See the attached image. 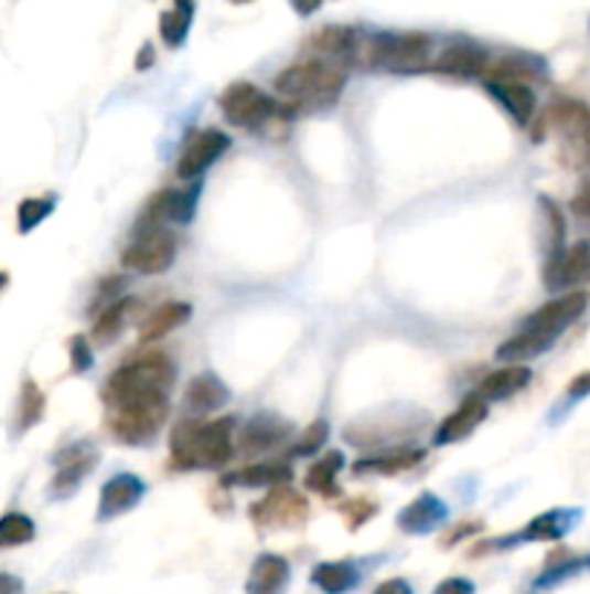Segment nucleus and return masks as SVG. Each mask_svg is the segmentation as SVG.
Returning a JSON list of instances; mask_svg holds the SVG:
<instances>
[{
    "label": "nucleus",
    "mask_w": 590,
    "mask_h": 594,
    "mask_svg": "<svg viewBox=\"0 0 590 594\" xmlns=\"http://www.w3.org/2000/svg\"><path fill=\"white\" fill-rule=\"evenodd\" d=\"M171 467L176 470H221L235 456V421H180L171 429Z\"/></svg>",
    "instance_id": "1"
},
{
    "label": "nucleus",
    "mask_w": 590,
    "mask_h": 594,
    "mask_svg": "<svg viewBox=\"0 0 590 594\" xmlns=\"http://www.w3.org/2000/svg\"><path fill=\"white\" fill-rule=\"evenodd\" d=\"M345 85V67L328 62V59H315V55L307 62L290 64L276 78V91L287 99V116L299 114V110L330 108L342 96Z\"/></svg>",
    "instance_id": "2"
},
{
    "label": "nucleus",
    "mask_w": 590,
    "mask_h": 594,
    "mask_svg": "<svg viewBox=\"0 0 590 594\" xmlns=\"http://www.w3.org/2000/svg\"><path fill=\"white\" fill-rule=\"evenodd\" d=\"M435 62V39L429 32H371L360 35L353 64L385 73H422Z\"/></svg>",
    "instance_id": "3"
},
{
    "label": "nucleus",
    "mask_w": 590,
    "mask_h": 594,
    "mask_svg": "<svg viewBox=\"0 0 590 594\" xmlns=\"http://www.w3.org/2000/svg\"><path fill=\"white\" fill-rule=\"evenodd\" d=\"M176 380V365L162 351H148L131 363L119 365L105 383L101 401L114 406L119 401L146 397V394H171Z\"/></svg>",
    "instance_id": "4"
},
{
    "label": "nucleus",
    "mask_w": 590,
    "mask_h": 594,
    "mask_svg": "<svg viewBox=\"0 0 590 594\" xmlns=\"http://www.w3.org/2000/svg\"><path fill=\"white\" fill-rule=\"evenodd\" d=\"M169 397L171 394H146V397L114 403L108 406L105 426L114 433L116 441L131 444V447H146L169 421Z\"/></svg>",
    "instance_id": "5"
},
{
    "label": "nucleus",
    "mask_w": 590,
    "mask_h": 594,
    "mask_svg": "<svg viewBox=\"0 0 590 594\" xmlns=\"http://www.w3.org/2000/svg\"><path fill=\"white\" fill-rule=\"evenodd\" d=\"M221 110L226 116V123L244 131H261L264 125L272 123L281 114L278 105L267 91L249 82H235L221 93Z\"/></svg>",
    "instance_id": "6"
},
{
    "label": "nucleus",
    "mask_w": 590,
    "mask_h": 594,
    "mask_svg": "<svg viewBox=\"0 0 590 594\" xmlns=\"http://www.w3.org/2000/svg\"><path fill=\"white\" fill-rule=\"evenodd\" d=\"M176 238L165 226L142 224L133 241L122 250V267L139 276H160L174 264Z\"/></svg>",
    "instance_id": "7"
},
{
    "label": "nucleus",
    "mask_w": 590,
    "mask_h": 594,
    "mask_svg": "<svg viewBox=\"0 0 590 594\" xmlns=\"http://www.w3.org/2000/svg\"><path fill=\"white\" fill-rule=\"evenodd\" d=\"M310 517V505L299 490L290 485L276 487L264 496L261 502H255L249 510V519L264 531H278V528H301Z\"/></svg>",
    "instance_id": "8"
},
{
    "label": "nucleus",
    "mask_w": 590,
    "mask_h": 594,
    "mask_svg": "<svg viewBox=\"0 0 590 594\" xmlns=\"http://www.w3.org/2000/svg\"><path fill=\"white\" fill-rule=\"evenodd\" d=\"M232 139L221 128H200L185 137L183 151L176 157V178L180 180H197L203 178L226 151H229Z\"/></svg>",
    "instance_id": "9"
},
{
    "label": "nucleus",
    "mask_w": 590,
    "mask_h": 594,
    "mask_svg": "<svg viewBox=\"0 0 590 594\" xmlns=\"http://www.w3.org/2000/svg\"><path fill=\"white\" fill-rule=\"evenodd\" d=\"M99 447L90 444V441H76L69 444L67 449H62L55 456V476H53V487L50 494L55 499H67L78 490V485L85 481V476H90L96 467H99Z\"/></svg>",
    "instance_id": "10"
},
{
    "label": "nucleus",
    "mask_w": 590,
    "mask_h": 594,
    "mask_svg": "<svg viewBox=\"0 0 590 594\" xmlns=\"http://www.w3.org/2000/svg\"><path fill=\"white\" fill-rule=\"evenodd\" d=\"M590 282V241H576L565 253L545 264V287L547 290H570V287L588 285Z\"/></svg>",
    "instance_id": "11"
},
{
    "label": "nucleus",
    "mask_w": 590,
    "mask_h": 594,
    "mask_svg": "<svg viewBox=\"0 0 590 594\" xmlns=\"http://www.w3.org/2000/svg\"><path fill=\"white\" fill-rule=\"evenodd\" d=\"M296 426L290 421L278 415H269V412H258L255 417H249L244 424L238 435V447L246 456H261V453H269V449L285 447L287 441L292 438Z\"/></svg>",
    "instance_id": "12"
},
{
    "label": "nucleus",
    "mask_w": 590,
    "mask_h": 594,
    "mask_svg": "<svg viewBox=\"0 0 590 594\" xmlns=\"http://www.w3.org/2000/svg\"><path fill=\"white\" fill-rule=\"evenodd\" d=\"M486 67H490V53L469 39H458L452 44H446L443 53L431 62L435 73L454 78H481L486 76Z\"/></svg>",
    "instance_id": "13"
},
{
    "label": "nucleus",
    "mask_w": 590,
    "mask_h": 594,
    "mask_svg": "<svg viewBox=\"0 0 590 594\" xmlns=\"http://www.w3.org/2000/svg\"><path fill=\"white\" fill-rule=\"evenodd\" d=\"M200 185L194 183L192 189H162L160 194H153L148 201L142 224L148 226H165V224H189L197 209Z\"/></svg>",
    "instance_id": "14"
},
{
    "label": "nucleus",
    "mask_w": 590,
    "mask_h": 594,
    "mask_svg": "<svg viewBox=\"0 0 590 594\" xmlns=\"http://www.w3.org/2000/svg\"><path fill=\"white\" fill-rule=\"evenodd\" d=\"M142 496H146V481L133 476V473H119V476H114V479L101 485L96 519L99 522H110L116 517H125L128 510H133L142 502Z\"/></svg>",
    "instance_id": "15"
},
{
    "label": "nucleus",
    "mask_w": 590,
    "mask_h": 594,
    "mask_svg": "<svg viewBox=\"0 0 590 594\" xmlns=\"http://www.w3.org/2000/svg\"><path fill=\"white\" fill-rule=\"evenodd\" d=\"M573 522H576V513H570V510H547V513L533 519L527 528H522V533H515V537H509V540L483 542V545H478L472 554H481V551H490V549H509V545H518V542L561 540V537L570 531Z\"/></svg>",
    "instance_id": "16"
},
{
    "label": "nucleus",
    "mask_w": 590,
    "mask_h": 594,
    "mask_svg": "<svg viewBox=\"0 0 590 594\" xmlns=\"http://www.w3.org/2000/svg\"><path fill=\"white\" fill-rule=\"evenodd\" d=\"M559 337L561 333L550 331L545 325L524 322L522 331L515 333V337H509V340L495 351V357H498L501 363H527L533 357H541L545 351H550Z\"/></svg>",
    "instance_id": "17"
},
{
    "label": "nucleus",
    "mask_w": 590,
    "mask_h": 594,
    "mask_svg": "<svg viewBox=\"0 0 590 594\" xmlns=\"http://www.w3.org/2000/svg\"><path fill=\"white\" fill-rule=\"evenodd\" d=\"M486 415H490V403L478 397V394H469L466 401L460 403L452 415H446L438 435H435V444H438V447H449V444L466 441L469 435L475 433L478 426L486 421Z\"/></svg>",
    "instance_id": "18"
},
{
    "label": "nucleus",
    "mask_w": 590,
    "mask_h": 594,
    "mask_svg": "<svg viewBox=\"0 0 590 594\" xmlns=\"http://www.w3.org/2000/svg\"><path fill=\"white\" fill-rule=\"evenodd\" d=\"M449 519V508L440 496L435 494H420L411 505L399 510L397 517V528L406 533H415V537H422V533L438 531Z\"/></svg>",
    "instance_id": "19"
},
{
    "label": "nucleus",
    "mask_w": 590,
    "mask_h": 594,
    "mask_svg": "<svg viewBox=\"0 0 590 594\" xmlns=\"http://www.w3.org/2000/svg\"><path fill=\"white\" fill-rule=\"evenodd\" d=\"M486 93L513 116L518 128H527L536 116V91L524 82H486Z\"/></svg>",
    "instance_id": "20"
},
{
    "label": "nucleus",
    "mask_w": 590,
    "mask_h": 594,
    "mask_svg": "<svg viewBox=\"0 0 590 594\" xmlns=\"http://www.w3.org/2000/svg\"><path fill=\"white\" fill-rule=\"evenodd\" d=\"M426 458V449L420 447H391L376 453V456L360 458L353 464V476H399V473L415 470Z\"/></svg>",
    "instance_id": "21"
},
{
    "label": "nucleus",
    "mask_w": 590,
    "mask_h": 594,
    "mask_svg": "<svg viewBox=\"0 0 590 594\" xmlns=\"http://www.w3.org/2000/svg\"><path fill=\"white\" fill-rule=\"evenodd\" d=\"M483 78L486 82H524V85H533V82H545L547 64L538 55L509 53L504 59H498V62H490Z\"/></svg>",
    "instance_id": "22"
},
{
    "label": "nucleus",
    "mask_w": 590,
    "mask_h": 594,
    "mask_svg": "<svg viewBox=\"0 0 590 594\" xmlns=\"http://www.w3.org/2000/svg\"><path fill=\"white\" fill-rule=\"evenodd\" d=\"M292 481V467L290 462L285 458H276V462H255L246 464L240 470L229 473V476H223L221 485H238V487H269V490H276V487H285Z\"/></svg>",
    "instance_id": "23"
},
{
    "label": "nucleus",
    "mask_w": 590,
    "mask_h": 594,
    "mask_svg": "<svg viewBox=\"0 0 590 594\" xmlns=\"http://www.w3.org/2000/svg\"><path fill=\"white\" fill-rule=\"evenodd\" d=\"M533 383V371L527 369L524 363H506L504 369L490 371L486 378L478 383L475 394L483 397V401H506V397H513V394L524 392V389Z\"/></svg>",
    "instance_id": "24"
},
{
    "label": "nucleus",
    "mask_w": 590,
    "mask_h": 594,
    "mask_svg": "<svg viewBox=\"0 0 590 594\" xmlns=\"http://www.w3.org/2000/svg\"><path fill=\"white\" fill-rule=\"evenodd\" d=\"M356 44H360V32L353 26H324L310 39V50L315 53V59H328L342 67L353 64Z\"/></svg>",
    "instance_id": "25"
},
{
    "label": "nucleus",
    "mask_w": 590,
    "mask_h": 594,
    "mask_svg": "<svg viewBox=\"0 0 590 594\" xmlns=\"http://www.w3.org/2000/svg\"><path fill=\"white\" fill-rule=\"evenodd\" d=\"M584 308H588V296L573 290V294H561L559 299L545 301V305H541V308L527 319V322L545 325V328H550V331L565 333L576 319L582 317Z\"/></svg>",
    "instance_id": "26"
},
{
    "label": "nucleus",
    "mask_w": 590,
    "mask_h": 594,
    "mask_svg": "<svg viewBox=\"0 0 590 594\" xmlns=\"http://www.w3.org/2000/svg\"><path fill=\"white\" fill-rule=\"evenodd\" d=\"M287 586H290V563L278 554H261L246 580V594H287Z\"/></svg>",
    "instance_id": "27"
},
{
    "label": "nucleus",
    "mask_w": 590,
    "mask_h": 594,
    "mask_svg": "<svg viewBox=\"0 0 590 594\" xmlns=\"http://www.w3.org/2000/svg\"><path fill=\"white\" fill-rule=\"evenodd\" d=\"M189 319H192V305L189 301H165V305H160L153 314H148L142 319V325H139V342L142 346L160 342L162 337H169L171 331H176Z\"/></svg>",
    "instance_id": "28"
},
{
    "label": "nucleus",
    "mask_w": 590,
    "mask_h": 594,
    "mask_svg": "<svg viewBox=\"0 0 590 594\" xmlns=\"http://www.w3.org/2000/svg\"><path fill=\"white\" fill-rule=\"evenodd\" d=\"M226 401H229V389L212 371L197 374L189 383V389H185V410L192 412V415H208V412L223 410Z\"/></svg>",
    "instance_id": "29"
},
{
    "label": "nucleus",
    "mask_w": 590,
    "mask_h": 594,
    "mask_svg": "<svg viewBox=\"0 0 590 594\" xmlns=\"http://www.w3.org/2000/svg\"><path fill=\"white\" fill-rule=\"evenodd\" d=\"M139 301L133 296H119L114 305L101 310L99 319L93 322V333L90 340L99 342V346H108V342L119 340L122 331L131 325V314H137Z\"/></svg>",
    "instance_id": "30"
},
{
    "label": "nucleus",
    "mask_w": 590,
    "mask_h": 594,
    "mask_svg": "<svg viewBox=\"0 0 590 594\" xmlns=\"http://www.w3.org/2000/svg\"><path fill=\"white\" fill-rule=\"evenodd\" d=\"M345 467V456H342V449H330L324 453L319 462L310 464V470L304 476V485L310 494L322 496V499H336L342 494V487H339V470Z\"/></svg>",
    "instance_id": "31"
},
{
    "label": "nucleus",
    "mask_w": 590,
    "mask_h": 594,
    "mask_svg": "<svg viewBox=\"0 0 590 594\" xmlns=\"http://www.w3.org/2000/svg\"><path fill=\"white\" fill-rule=\"evenodd\" d=\"M590 123V108L576 99H559L553 102L545 114V125L556 128L561 137H568L570 142H579Z\"/></svg>",
    "instance_id": "32"
},
{
    "label": "nucleus",
    "mask_w": 590,
    "mask_h": 594,
    "mask_svg": "<svg viewBox=\"0 0 590 594\" xmlns=\"http://www.w3.org/2000/svg\"><path fill=\"white\" fill-rule=\"evenodd\" d=\"M313 586L324 594H347L360 586V569L347 560H333V563H319L310 574Z\"/></svg>",
    "instance_id": "33"
},
{
    "label": "nucleus",
    "mask_w": 590,
    "mask_h": 594,
    "mask_svg": "<svg viewBox=\"0 0 590 594\" xmlns=\"http://www.w3.org/2000/svg\"><path fill=\"white\" fill-rule=\"evenodd\" d=\"M44 410H46L44 392H41V386L35 380L26 378L21 386V401H18V435L30 433L32 426L44 417Z\"/></svg>",
    "instance_id": "34"
},
{
    "label": "nucleus",
    "mask_w": 590,
    "mask_h": 594,
    "mask_svg": "<svg viewBox=\"0 0 590 594\" xmlns=\"http://www.w3.org/2000/svg\"><path fill=\"white\" fill-rule=\"evenodd\" d=\"M194 21V3H176L171 12H162L160 18V35L169 46H183L189 39V30H192Z\"/></svg>",
    "instance_id": "35"
},
{
    "label": "nucleus",
    "mask_w": 590,
    "mask_h": 594,
    "mask_svg": "<svg viewBox=\"0 0 590 594\" xmlns=\"http://www.w3.org/2000/svg\"><path fill=\"white\" fill-rule=\"evenodd\" d=\"M32 540H35V522L26 513L12 510L7 517H0V549H18Z\"/></svg>",
    "instance_id": "36"
},
{
    "label": "nucleus",
    "mask_w": 590,
    "mask_h": 594,
    "mask_svg": "<svg viewBox=\"0 0 590 594\" xmlns=\"http://www.w3.org/2000/svg\"><path fill=\"white\" fill-rule=\"evenodd\" d=\"M538 206H541V215H545L547 226V262L556 258L559 253H565V238H568V226H565V215L561 209L550 201V198H538Z\"/></svg>",
    "instance_id": "37"
},
{
    "label": "nucleus",
    "mask_w": 590,
    "mask_h": 594,
    "mask_svg": "<svg viewBox=\"0 0 590 594\" xmlns=\"http://www.w3.org/2000/svg\"><path fill=\"white\" fill-rule=\"evenodd\" d=\"M55 209V194H44V198H26L18 206V232L26 235L39 224H44L46 218L53 215Z\"/></svg>",
    "instance_id": "38"
},
{
    "label": "nucleus",
    "mask_w": 590,
    "mask_h": 594,
    "mask_svg": "<svg viewBox=\"0 0 590 594\" xmlns=\"http://www.w3.org/2000/svg\"><path fill=\"white\" fill-rule=\"evenodd\" d=\"M330 438V424L328 421H313V424L307 426L304 433H301V438L296 441V447H292V456H315L319 449L328 444Z\"/></svg>",
    "instance_id": "39"
},
{
    "label": "nucleus",
    "mask_w": 590,
    "mask_h": 594,
    "mask_svg": "<svg viewBox=\"0 0 590 594\" xmlns=\"http://www.w3.org/2000/svg\"><path fill=\"white\" fill-rule=\"evenodd\" d=\"M376 502H371V499H347V502L339 505V513L345 517L347 528L351 531H356V528H362L365 522H371V519L376 517Z\"/></svg>",
    "instance_id": "40"
},
{
    "label": "nucleus",
    "mask_w": 590,
    "mask_h": 594,
    "mask_svg": "<svg viewBox=\"0 0 590 594\" xmlns=\"http://www.w3.org/2000/svg\"><path fill=\"white\" fill-rule=\"evenodd\" d=\"M67 354H69V369L76 371V374H85V371L93 365V348H90V340H87L85 333L69 337Z\"/></svg>",
    "instance_id": "41"
},
{
    "label": "nucleus",
    "mask_w": 590,
    "mask_h": 594,
    "mask_svg": "<svg viewBox=\"0 0 590 594\" xmlns=\"http://www.w3.org/2000/svg\"><path fill=\"white\" fill-rule=\"evenodd\" d=\"M570 209H573V215L582 221V224L590 226V180H584L582 189L573 194V201H570Z\"/></svg>",
    "instance_id": "42"
},
{
    "label": "nucleus",
    "mask_w": 590,
    "mask_h": 594,
    "mask_svg": "<svg viewBox=\"0 0 590 594\" xmlns=\"http://www.w3.org/2000/svg\"><path fill=\"white\" fill-rule=\"evenodd\" d=\"M478 531H483V522H478V519H466V522H460V526H454L452 531H449V537L443 540V545L449 549V545H454V542L466 540V537H475Z\"/></svg>",
    "instance_id": "43"
},
{
    "label": "nucleus",
    "mask_w": 590,
    "mask_h": 594,
    "mask_svg": "<svg viewBox=\"0 0 590 594\" xmlns=\"http://www.w3.org/2000/svg\"><path fill=\"white\" fill-rule=\"evenodd\" d=\"M431 594H475V583L466 577H446Z\"/></svg>",
    "instance_id": "44"
},
{
    "label": "nucleus",
    "mask_w": 590,
    "mask_h": 594,
    "mask_svg": "<svg viewBox=\"0 0 590 594\" xmlns=\"http://www.w3.org/2000/svg\"><path fill=\"white\" fill-rule=\"evenodd\" d=\"M374 594H415V588H411V583H408V580L394 577V580H385V583H379Z\"/></svg>",
    "instance_id": "45"
},
{
    "label": "nucleus",
    "mask_w": 590,
    "mask_h": 594,
    "mask_svg": "<svg viewBox=\"0 0 590 594\" xmlns=\"http://www.w3.org/2000/svg\"><path fill=\"white\" fill-rule=\"evenodd\" d=\"M568 394L570 397H584V394H590V371H584V374H579V378L570 380Z\"/></svg>",
    "instance_id": "46"
},
{
    "label": "nucleus",
    "mask_w": 590,
    "mask_h": 594,
    "mask_svg": "<svg viewBox=\"0 0 590 594\" xmlns=\"http://www.w3.org/2000/svg\"><path fill=\"white\" fill-rule=\"evenodd\" d=\"M322 3H324V0H290V7L296 9V12H299L301 18L315 15V12L322 9Z\"/></svg>",
    "instance_id": "47"
},
{
    "label": "nucleus",
    "mask_w": 590,
    "mask_h": 594,
    "mask_svg": "<svg viewBox=\"0 0 590 594\" xmlns=\"http://www.w3.org/2000/svg\"><path fill=\"white\" fill-rule=\"evenodd\" d=\"M23 583L12 574H0V594H21Z\"/></svg>",
    "instance_id": "48"
},
{
    "label": "nucleus",
    "mask_w": 590,
    "mask_h": 594,
    "mask_svg": "<svg viewBox=\"0 0 590 594\" xmlns=\"http://www.w3.org/2000/svg\"><path fill=\"white\" fill-rule=\"evenodd\" d=\"M151 64H153V46L142 44V50H139V55H137V70H148Z\"/></svg>",
    "instance_id": "49"
},
{
    "label": "nucleus",
    "mask_w": 590,
    "mask_h": 594,
    "mask_svg": "<svg viewBox=\"0 0 590 594\" xmlns=\"http://www.w3.org/2000/svg\"><path fill=\"white\" fill-rule=\"evenodd\" d=\"M576 146H579L582 157H588V162H590V123H588V128H584V134L579 137V142H576Z\"/></svg>",
    "instance_id": "50"
},
{
    "label": "nucleus",
    "mask_w": 590,
    "mask_h": 594,
    "mask_svg": "<svg viewBox=\"0 0 590 594\" xmlns=\"http://www.w3.org/2000/svg\"><path fill=\"white\" fill-rule=\"evenodd\" d=\"M579 565H590V560H584V563H570V565H565V569H559V572L547 574V580H556V577H561V574L573 572V569H579Z\"/></svg>",
    "instance_id": "51"
},
{
    "label": "nucleus",
    "mask_w": 590,
    "mask_h": 594,
    "mask_svg": "<svg viewBox=\"0 0 590 594\" xmlns=\"http://www.w3.org/2000/svg\"><path fill=\"white\" fill-rule=\"evenodd\" d=\"M7 285H9V276H7V273H0V290H3Z\"/></svg>",
    "instance_id": "52"
},
{
    "label": "nucleus",
    "mask_w": 590,
    "mask_h": 594,
    "mask_svg": "<svg viewBox=\"0 0 590 594\" xmlns=\"http://www.w3.org/2000/svg\"><path fill=\"white\" fill-rule=\"evenodd\" d=\"M176 3H180V7H183V3H194V0H176Z\"/></svg>",
    "instance_id": "53"
},
{
    "label": "nucleus",
    "mask_w": 590,
    "mask_h": 594,
    "mask_svg": "<svg viewBox=\"0 0 590 594\" xmlns=\"http://www.w3.org/2000/svg\"><path fill=\"white\" fill-rule=\"evenodd\" d=\"M232 3H246V0H232Z\"/></svg>",
    "instance_id": "54"
},
{
    "label": "nucleus",
    "mask_w": 590,
    "mask_h": 594,
    "mask_svg": "<svg viewBox=\"0 0 590 594\" xmlns=\"http://www.w3.org/2000/svg\"><path fill=\"white\" fill-rule=\"evenodd\" d=\"M588 26H590V23H588Z\"/></svg>",
    "instance_id": "55"
}]
</instances>
